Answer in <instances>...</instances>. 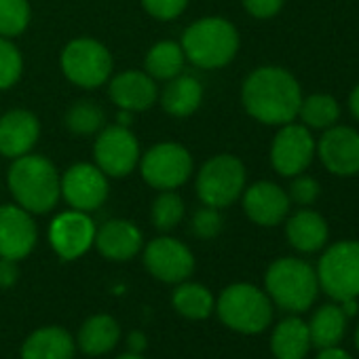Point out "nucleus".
<instances>
[{
  "label": "nucleus",
  "mask_w": 359,
  "mask_h": 359,
  "mask_svg": "<svg viewBox=\"0 0 359 359\" xmlns=\"http://www.w3.org/2000/svg\"><path fill=\"white\" fill-rule=\"evenodd\" d=\"M218 315L237 332L258 334L271 323L273 309L264 292L250 283H235L222 292L218 300Z\"/></svg>",
  "instance_id": "5"
},
{
  "label": "nucleus",
  "mask_w": 359,
  "mask_h": 359,
  "mask_svg": "<svg viewBox=\"0 0 359 359\" xmlns=\"http://www.w3.org/2000/svg\"><path fill=\"white\" fill-rule=\"evenodd\" d=\"M355 342H357V348H359V330H357V336H355Z\"/></svg>",
  "instance_id": "43"
},
{
  "label": "nucleus",
  "mask_w": 359,
  "mask_h": 359,
  "mask_svg": "<svg viewBox=\"0 0 359 359\" xmlns=\"http://www.w3.org/2000/svg\"><path fill=\"white\" fill-rule=\"evenodd\" d=\"M121 338L118 323L110 315H93L79 332V346L87 355H104L116 346Z\"/></svg>",
  "instance_id": "25"
},
{
  "label": "nucleus",
  "mask_w": 359,
  "mask_h": 359,
  "mask_svg": "<svg viewBox=\"0 0 359 359\" xmlns=\"http://www.w3.org/2000/svg\"><path fill=\"white\" fill-rule=\"evenodd\" d=\"M243 5L254 18L266 20V18H273L281 9L283 0H243Z\"/></svg>",
  "instance_id": "37"
},
{
  "label": "nucleus",
  "mask_w": 359,
  "mask_h": 359,
  "mask_svg": "<svg viewBox=\"0 0 359 359\" xmlns=\"http://www.w3.org/2000/svg\"><path fill=\"white\" fill-rule=\"evenodd\" d=\"M93 243L110 260H129L142 248V233L129 220H110L95 231Z\"/></svg>",
  "instance_id": "20"
},
{
  "label": "nucleus",
  "mask_w": 359,
  "mask_h": 359,
  "mask_svg": "<svg viewBox=\"0 0 359 359\" xmlns=\"http://www.w3.org/2000/svg\"><path fill=\"white\" fill-rule=\"evenodd\" d=\"M344 323H346V315L342 313V309L338 304L321 306L309 325L311 344H315L319 348L336 346L340 342V338L344 336Z\"/></svg>",
  "instance_id": "26"
},
{
  "label": "nucleus",
  "mask_w": 359,
  "mask_h": 359,
  "mask_svg": "<svg viewBox=\"0 0 359 359\" xmlns=\"http://www.w3.org/2000/svg\"><path fill=\"white\" fill-rule=\"evenodd\" d=\"M313 154H315V142L304 125L287 123L273 140L271 161L281 175L302 173L309 167Z\"/></svg>",
  "instance_id": "13"
},
{
  "label": "nucleus",
  "mask_w": 359,
  "mask_h": 359,
  "mask_svg": "<svg viewBox=\"0 0 359 359\" xmlns=\"http://www.w3.org/2000/svg\"><path fill=\"white\" fill-rule=\"evenodd\" d=\"M317 359H351V357L342 348L330 346V348H321V353L317 355Z\"/></svg>",
  "instance_id": "40"
},
{
  "label": "nucleus",
  "mask_w": 359,
  "mask_h": 359,
  "mask_svg": "<svg viewBox=\"0 0 359 359\" xmlns=\"http://www.w3.org/2000/svg\"><path fill=\"white\" fill-rule=\"evenodd\" d=\"M22 68L24 62L18 47L0 36V89L13 87L22 76Z\"/></svg>",
  "instance_id": "33"
},
{
  "label": "nucleus",
  "mask_w": 359,
  "mask_h": 359,
  "mask_svg": "<svg viewBox=\"0 0 359 359\" xmlns=\"http://www.w3.org/2000/svg\"><path fill=\"white\" fill-rule=\"evenodd\" d=\"M142 5L156 20H173L187 9L189 0H142Z\"/></svg>",
  "instance_id": "35"
},
{
  "label": "nucleus",
  "mask_w": 359,
  "mask_h": 359,
  "mask_svg": "<svg viewBox=\"0 0 359 359\" xmlns=\"http://www.w3.org/2000/svg\"><path fill=\"white\" fill-rule=\"evenodd\" d=\"M348 104H351V112H353V114H355V118L359 121V85L353 89V93H351V102H348Z\"/></svg>",
  "instance_id": "41"
},
{
  "label": "nucleus",
  "mask_w": 359,
  "mask_h": 359,
  "mask_svg": "<svg viewBox=\"0 0 359 359\" xmlns=\"http://www.w3.org/2000/svg\"><path fill=\"white\" fill-rule=\"evenodd\" d=\"M30 24L28 0H0V36H18Z\"/></svg>",
  "instance_id": "32"
},
{
  "label": "nucleus",
  "mask_w": 359,
  "mask_h": 359,
  "mask_svg": "<svg viewBox=\"0 0 359 359\" xmlns=\"http://www.w3.org/2000/svg\"><path fill=\"white\" fill-rule=\"evenodd\" d=\"M95 163L97 167L112 177H123L129 175L137 161H140V146L129 127L123 125H112L106 127L97 140H95Z\"/></svg>",
  "instance_id": "10"
},
{
  "label": "nucleus",
  "mask_w": 359,
  "mask_h": 359,
  "mask_svg": "<svg viewBox=\"0 0 359 359\" xmlns=\"http://www.w3.org/2000/svg\"><path fill=\"white\" fill-rule=\"evenodd\" d=\"M127 344L131 348V353H140L146 348V336L142 332H131L129 338H127Z\"/></svg>",
  "instance_id": "39"
},
{
  "label": "nucleus",
  "mask_w": 359,
  "mask_h": 359,
  "mask_svg": "<svg viewBox=\"0 0 359 359\" xmlns=\"http://www.w3.org/2000/svg\"><path fill=\"white\" fill-rule=\"evenodd\" d=\"M41 133L39 118L28 110H11L0 116V152L9 158L24 156L32 150Z\"/></svg>",
  "instance_id": "18"
},
{
  "label": "nucleus",
  "mask_w": 359,
  "mask_h": 359,
  "mask_svg": "<svg viewBox=\"0 0 359 359\" xmlns=\"http://www.w3.org/2000/svg\"><path fill=\"white\" fill-rule=\"evenodd\" d=\"M108 93H110V100L121 110H129V112L148 110L156 100L154 79L137 70H127L114 76L108 87Z\"/></svg>",
  "instance_id": "19"
},
{
  "label": "nucleus",
  "mask_w": 359,
  "mask_h": 359,
  "mask_svg": "<svg viewBox=\"0 0 359 359\" xmlns=\"http://www.w3.org/2000/svg\"><path fill=\"white\" fill-rule=\"evenodd\" d=\"M309 346H311L309 325L298 317L283 319L273 332L271 348L277 359H304Z\"/></svg>",
  "instance_id": "24"
},
{
  "label": "nucleus",
  "mask_w": 359,
  "mask_h": 359,
  "mask_svg": "<svg viewBox=\"0 0 359 359\" xmlns=\"http://www.w3.org/2000/svg\"><path fill=\"white\" fill-rule=\"evenodd\" d=\"M245 187V167L233 154H216L210 158L197 177L199 199L210 208H229Z\"/></svg>",
  "instance_id": "6"
},
{
  "label": "nucleus",
  "mask_w": 359,
  "mask_h": 359,
  "mask_svg": "<svg viewBox=\"0 0 359 359\" xmlns=\"http://www.w3.org/2000/svg\"><path fill=\"white\" fill-rule=\"evenodd\" d=\"M285 233L290 243L298 252H317L319 248H323L327 239V224L319 214L302 210L290 218Z\"/></svg>",
  "instance_id": "23"
},
{
  "label": "nucleus",
  "mask_w": 359,
  "mask_h": 359,
  "mask_svg": "<svg viewBox=\"0 0 359 359\" xmlns=\"http://www.w3.org/2000/svg\"><path fill=\"white\" fill-rule=\"evenodd\" d=\"M173 306L189 319H208L214 311V296L199 283H180L173 292Z\"/></svg>",
  "instance_id": "28"
},
{
  "label": "nucleus",
  "mask_w": 359,
  "mask_h": 359,
  "mask_svg": "<svg viewBox=\"0 0 359 359\" xmlns=\"http://www.w3.org/2000/svg\"><path fill=\"white\" fill-rule=\"evenodd\" d=\"M269 296L285 311H306L319 290L317 273L302 260L281 258L266 271Z\"/></svg>",
  "instance_id": "4"
},
{
  "label": "nucleus",
  "mask_w": 359,
  "mask_h": 359,
  "mask_svg": "<svg viewBox=\"0 0 359 359\" xmlns=\"http://www.w3.org/2000/svg\"><path fill=\"white\" fill-rule=\"evenodd\" d=\"M60 184L64 199L79 212H93L108 197V180L97 165H72L60 180Z\"/></svg>",
  "instance_id": "11"
},
{
  "label": "nucleus",
  "mask_w": 359,
  "mask_h": 359,
  "mask_svg": "<svg viewBox=\"0 0 359 359\" xmlns=\"http://www.w3.org/2000/svg\"><path fill=\"white\" fill-rule=\"evenodd\" d=\"M319 156L336 175L359 173V133L351 127H327L319 140Z\"/></svg>",
  "instance_id": "16"
},
{
  "label": "nucleus",
  "mask_w": 359,
  "mask_h": 359,
  "mask_svg": "<svg viewBox=\"0 0 359 359\" xmlns=\"http://www.w3.org/2000/svg\"><path fill=\"white\" fill-rule=\"evenodd\" d=\"M243 106L250 116L266 125H287L298 116L302 93L298 81L283 68L254 70L243 83Z\"/></svg>",
  "instance_id": "1"
},
{
  "label": "nucleus",
  "mask_w": 359,
  "mask_h": 359,
  "mask_svg": "<svg viewBox=\"0 0 359 359\" xmlns=\"http://www.w3.org/2000/svg\"><path fill=\"white\" fill-rule=\"evenodd\" d=\"M317 281L327 296L342 302L359 296V241L334 243L319 260Z\"/></svg>",
  "instance_id": "7"
},
{
  "label": "nucleus",
  "mask_w": 359,
  "mask_h": 359,
  "mask_svg": "<svg viewBox=\"0 0 359 359\" xmlns=\"http://www.w3.org/2000/svg\"><path fill=\"white\" fill-rule=\"evenodd\" d=\"M62 70L70 83L95 89L110 76L112 57L102 43L93 39H76L62 51Z\"/></svg>",
  "instance_id": "8"
},
{
  "label": "nucleus",
  "mask_w": 359,
  "mask_h": 359,
  "mask_svg": "<svg viewBox=\"0 0 359 359\" xmlns=\"http://www.w3.org/2000/svg\"><path fill=\"white\" fill-rule=\"evenodd\" d=\"M74 342L64 327L51 325L36 330L22 348V359H72Z\"/></svg>",
  "instance_id": "21"
},
{
  "label": "nucleus",
  "mask_w": 359,
  "mask_h": 359,
  "mask_svg": "<svg viewBox=\"0 0 359 359\" xmlns=\"http://www.w3.org/2000/svg\"><path fill=\"white\" fill-rule=\"evenodd\" d=\"M18 260H9V258H0V287H11L18 281Z\"/></svg>",
  "instance_id": "38"
},
{
  "label": "nucleus",
  "mask_w": 359,
  "mask_h": 359,
  "mask_svg": "<svg viewBox=\"0 0 359 359\" xmlns=\"http://www.w3.org/2000/svg\"><path fill=\"white\" fill-rule=\"evenodd\" d=\"M184 62H187V55L182 51V45L171 43V41H163V43H156L148 51L146 74H150L152 79L171 81L177 74H182Z\"/></svg>",
  "instance_id": "27"
},
{
  "label": "nucleus",
  "mask_w": 359,
  "mask_h": 359,
  "mask_svg": "<svg viewBox=\"0 0 359 359\" xmlns=\"http://www.w3.org/2000/svg\"><path fill=\"white\" fill-rule=\"evenodd\" d=\"M222 231V218L216 208H201L193 216V233L201 239H214Z\"/></svg>",
  "instance_id": "34"
},
{
  "label": "nucleus",
  "mask_w": 359,
  "mask_h": 359,
  "mask_svg": "<svg viewBox=\"0 0 359 359\" xmlns=\"http://www.w3.org/2000/svg\"><path fill=\"white\" fill-rule=\"evenodd\" d=\"M116 359H144V357H140V353H125V355H121Z\"/></svg>",
  "instance_id": "42"
},
{
  "label": "nucleus",
  "mask_w": 359,
  "mask_h": 359,
  "mask_svg": "<svg viewBox=\"0 0 359 359\" xmlns=\"http://www.w3.org/2000/svg\"><path fill=\"white\" fill-rule=\"evenodd\" d=\"M243 210L252 222L260 226H275L285 218L290 210V197L273 182H258L245 191Z\"/></svg>",
  "instance_id": "17"
},
{
  "label": "nucleus",
  "mask_w": 359,
  "mask_h": 359,
  "mask_svg": "<svg viewBox=\"0 0 359 359\" xmlns=\"http://www.w3.org/2000/svg\"><path fill=\"white\" fill-rule=\"evenodd\" d=\"M104 125V110L95 102H76L66 112V127L76 135H91Z\"/></svg>",
  "instance_id": "30"
},
{
  "label": "nucleus",
  "mask_w": 359,
  "mask_h": 359,
  "mask_svg": "<svg viewBox=\"0 0 359 359\" xmlns=\"http://www.w3.org/2000/svg\"><path fill=\"white\" fill-rule=\"evenodd\" d=\"M144 264L150 275L165 283H182L191 277L195 269V258L182 241L158 237L146 245Z\"/></svg>",
  "instance_id": "12"
},
{
  "label": "nucleus",
  "mask_w": 359,
  "mask_h": 359,
  "mask_svg": "<svg viewBox=\"0 0 359 359\" xmlns=\"http://www.w3.org/2000/svg\"><path fill=\"white\" fill-rule=\"evenodd\" d=\"M142 177L158 191H173L182 187L191 171H193V158L191 152L173 142H163L152 146L140 163Z\"/></svg>",
  "instance_id": "9"
},
{
  "label": "nucleus",
  "mask_w": 359,
  "mask_h": 359,
  "mask_svg": "<svg viewBox=\"0 0 359 359\" xmlns=\"http://www.w3.org/2000/svg\"><path fill=\"white\" fill-rule=\"evenodd\" d=\"M36 245V226L30 212L18 205L0 208V258L22 260Z\"/></svg>",
  "instance_id": "15"
},
{
  "label": "nucleus",
  "mask_w": 359,
  "mask_h": 359,
  "mask_svg": "<svg viewBox=\"0 0 359 359\" xmlns=\"http://www.w3.org/2000/svg\"><path fill=\"white\" fill-rule=\"evenodd\" d=\"M95 224L93 220L87 216V212H64L60 214L51 226H49V241L53 245V250L66 258V260H74L81 258L95 241Z\"/></svg>",
  "instance_id": "14"
},
{
  "label": "nucleus",
  "mask_w": 359,
  "mask_h": 359,
  "mask_svg": "<svg viewBox=\"0 0 359 359\" xmlns=\"http://www.w3.org/2000/svg\"><path fill=\"white\" fill-rule=\"evenodd\" d=\"M184 218V201L173 191H163L152 203V224L158 231H171Z\"/></svg>",
  "instance_id": "31"
},
{
  "label": "nucleus",
  "mask_w": 359,
  "mask_h": 359,
  "mask_svg": "<svg viewBox=\"0 0 359 359\" xmlns=\"http://www.w3.org/2000/svg\"><path fill=\"white\" fill-rule=\"evenodd\" d=\"M317 197H319V184L309 175H298L290 187V199L300 205H309Z\"/></svg>",
  "instance_id": "36"
},
{
  "label": "nucleus",
  "mask_w": 359,
  "mask_h": 359,
  "mask_svg": "<svg viewBox=\"0 0 359 359\" xmlns=\"http://www.w3.org/2000/svg\"><path fill=\"white\" fill-rule=\"evenodd\" d=\"M55 165L39 154L18 156L9 171V189L20 203L30 214H47L55 208L62 184Z\"/></svg>",
  "instance_id": "2"
},
{
  "label": "nucleus",
  "mask_w": 359,
  "mask_h": 359,
  "mask_svg": "<svg viewBox=\"0 0 359 359\" xmlns=\"http://www.w3.org/2000/svg\"><path fill=\"white\" fill-rule=\"evenodd\" d=\"M203 100V87L193 74H177L165 87L161 104L163 110L171 116H189L193 114Z\"/></svg>",
  "instance_id": "22"
},
{
  "label": "nucleus",
  "mask_w": 359,
  "mask_h": 359,
  "mask_svg": "<svg viewBox=\"0 0 359 359\" xmlns=\"http://www.w3.org/2000/svg\"><path fill=\"white\" fill-rule=\"evenodd\" d=\"M239 49L235 26L222 18H203L189 26L182 36V51L199 68H222Z\"/></svg>",
  "instance_id": "3"
},
{
  "label": "nucleus",
  "mask_w": 359,
  "mask_h": 359,
  "mask_svg": "<svg viewBox=\"0 0 359 359\" xmlns=\"http://www.w3.org/2000/svg\"><path fill=\"white\" fill-rule=\"evenodd\" d=\"M300 118L304 121V127H315V129H327L338 121L340 108L334 97L330 95H311L302 100Z\"/></svg>",
  "instance_id": "29"
}]
</instances>
